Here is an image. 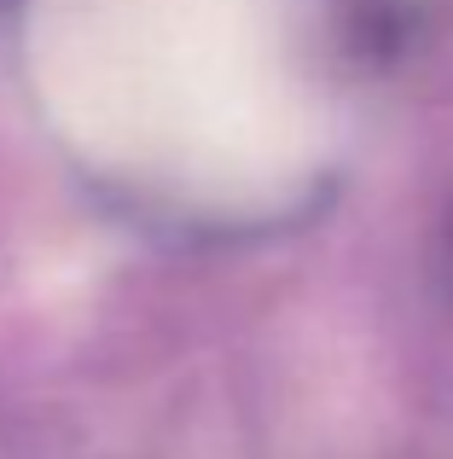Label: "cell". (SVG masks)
Segmentation results:
<instances>
[{"label": "cell", "instance_id": "cell-1", "mask_svg": "<svg viewBox=\"0 0 453 459\" xmlns=\"http://www.w3.org/2000/svg\"><path fill=\"white\" fill-rule=\"evenodd\" d=\"M116 70L134 140L198 192H268L308 169L314 88L291 0H134Z\"/></svg>", "mask_w": 453, "mask_h": 459}]
</instances>
